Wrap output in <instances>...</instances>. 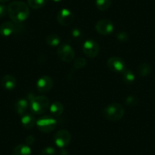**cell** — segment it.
<instances>
[{
  "mask_svg": "<svg viewBox=\"0 0 155 155\" xmlns=\"http://www.w3.org/2000/svg\"><path fill=\"white\" fill-rule=\"evenodd\" d=\"M86 63H87V62H86L85 59L82 57H79L74 59L73 65H74V67L76 69H80V68H82L83 67L85 66Z\"/></svg>",
  "mask_w": 155,
  "mask_h": 155,
  "instance_id": "obj_24",
  "label": "cell"
},
{
  "mask_svg": "<svg viewBox=\"0 0 155 155\" xmlns=\"http://www.w3.org/2000/svg\"><path fill=\"white\" fill-rule=\"evenodd\" d=\"M138 98L137 97L134 96V95H130V96H128L126 99V104L128 107H135L137 104H138Z\"/></svg>",
  "mask_w": 155,
  "mask_h": 155,
  "instance_id": "obj_23",
  "label": "cell"
},
{
  "mask_svg": "<svg viewBox=\"0 0 155 155\" xmlns=\"http://www.w3.org/2000/svg\"><path fill=\"white\" fill-rule=\"evenodd\" d=\"M8 13V9H7V7L5 5L1 4L0 5V18L5 17L6 15V14Z\"/></svg>",
  "mask_w": 155,
  "mask_h": 155,
  "instance_id": "obj_28",
  "label": "cell"
},
{
  "mask_svg": "<svg viewBox=\"0 0 155 155\" xmlns=\"http://www.w3.org/2000/svg\"><path fill=\"white\" fill-rule=\"evenodd\" d=\"M64 111V107L62 103L59 101H55L50 105V112L53 116H59L62 114Z\"/></svg>",
  "mask_w": 155,
  "mask_h": 155,
  "instance_id": "obj_17",
  "label": "cell"
},
{
  "mask_svg": "<svg viewBox=\"0 0 155 155\" xmlns=\"http://www.w3.org/2000/svg\"><path fill=\"white\" fill-rule=\"evenodd\" d=\"M56 152L54 147H47L41 151V155H56Z\"/></svg>",
  "mask_w": 155,
  "mask_h": 155,
  "instance_id": "obj_26",
  "label": "cell"
},
{
  "mask_svg": "<svg viewBox=\"0 0 155 155\" xmlns=\"http://www.w3.org/2000/svg\"><path fill=\"white\" fill-rule=\"evenodd\" d=\"M56 125H57L56 120L50 116H44L36 122L37 129L44 133L51 132L52 131L54 130Z\"/></svg>",
  "mask_w": 155,
  "mask_h": 155,
  "instance_id": "obj_4",
  "label": "cell"
},
{
  "mask_svg": "<svg viewBox=\"0 0 155 155\" xmlns=\"http://www.w3.org/2000/svg\"><path fill=\"white\" fill-rule=\"evenodd\" d=\"M56 19L62 26H70L74 22V15L72 12L68 8H62L58 12Z\"/></svg>",
  "mask_w": 155,
  "mask_h": 155,
  "instance_id": "obj_7",
  "label": "cell"
},
{
  "mask_svg": "<svg viewBox=\"0 0 155 155\" xmlns=\"http://www.w3.org/2000/svg\"><path fill=\"white\" fill-rule=\"evenodd\" d=\"M150 72H151V66L150 64L144 62L138 66V73L141 77H146L149 75Z\"/></svg>",
  "mask_w": 155,
  "mask_h": 155,
  "instance_id": "obj_18",
  "label": "cell"
},
{
  "mask_svg": "<svg viewBox=\"0 0 155 155\" xmlns=\"http://www.w3.org/2000/svg\"><path fill=\"white\" fill-rule=\"evenodd\" d=\"M21 124L24 128L27 129H31L34 127L37 121L35 120L34 115L31 113H26L23 116H21Z\"/></svg>",
  "mask_w": 155,
  "mask_h": 155,
  "instance_id": "obj_13",
  "label": "cell"
},
{
  "mask_svg": "<svg viewBox=\"0 0 155 155\" xmlns=\"http://www.w3.org/2000/svg\"><path fill=\"white\" fill-rule=\"evenodd\" d=\"M28 107H30L29 103L25 99L18 100L15 104V110L20 116H23L24 114L26 113L27 110H28Z\"/></svg>",
  "mask_w": 155,
  "mask_h": 155,
  "instance_id": "obj_15",
  "label": "cell"
},
{
  "mask_svg": "<svg viewBox=\"0 0 155 155\" xmlns=\"http://www.w3.org/2000/svg\"><path fill=\"white\" fill-rule=\"evenodd\" d=\"M53 87V80L50 76H43L37 82V89L41 93H47Z\"/></svg>",
  "mask_w": 155,
  "mask_h": 155,
  "instance_id": "obj_11",
  "label": "cell"
},
{
  "mask_svg": "<svg viewBox=\"0 0 155 155\" xmlns=\"http://www.w3.org/2000/svg\"><path fill=\"white\" fill-rule=\"evenodd\" d=\"M57 54L59 59L65 62H71L74 59V51L68 44H63L59 47Z\"/></svg>",
  "mask_w": 155,
  "mask_h": 155,
  "instance_id": "obj_5",
  "label": "cell"
},
{
  "mask_svg": "<svg viewBox=\"0 0 155 155\" xmlns=\"http://www.w3.org/2000/svg\"><path fill=\"white\" fill-rule=\"evenodd\" d=\"M71 33V36L76 40H80L82 37V31L79 28H74Z\"/></svg>",
  "mask_w": 155,
  "mask_h": 155,
  "instance_id": "obj_27",
  "label": "cell"
},
{
  "mask_svg": "<svg viewBox=\"0 0 155 155\" xmlns=\"http://www.w3.org/2000/svg\"><path fill=\"white\" fill-rule=\"evenodd\" d=\"M35 141V138L33 135H29L26 138V140H25V142H26V144H28V146L33 144Z\"/></svg>",
  "mask_w": 155,
  "mask_h": 155,
  "instance_id": "obj_29",
  "label": "cell"
},
{
  "mask_svg": "<svg viewBox=\"0 0 155 155\" xmlns=\"http://www.w3.org/2000/svg\"><path fill=\"white\" fill-rule=\"evenodd\" d=\"M9 0H0V3L1 4H4V3H6L8 2Z\"/></svg>",
  "mask_w": 155,
  "mask_h": 155,
  "instance_id": "obj_31",
  "label": "cell"
},
{
  "mask_svg": "<svg viewBox=\"0 0 155 155\" xmlns=\"http://www.w3.org/2000/svg\"><path fill=\"white\" fill-rule=\"evenodd\" d=\"M52 1L54 2H60L61 1H62V0H52Z\"/></svg>",
  "mask_w": 155,
  "mask_h": 155,
  "instance_id": "obj_32",
  "label": "cell"
},
{
  "mask_svg": "<svg viewBox=\"0 0 155 155\" xmlns=\"http://www.w3.org/2000/svg\"><path fill=\"white\" fill-rule=\"evenodd\" d=\"M125 114V109L122 104L113 103L109 104L103 110V116L107 120L113 122L119 121Z\"/></svg>",
  "mask_w": 155,
  "mask_h": 155,
  "instance_id": "obj_3",
  "label": "cell"
},
{
  "mask_svg": "<svg viewBox=\"0 0 155 155\" xmlns=\"http://www.w3.org/2000/svg\"><path fill=\"white\" fill-rule=\"evenodd\" d=\"M59 155H68V151H67L66 150L62 148V149H61L60 151H59Z\"/></svg>",
  "mask_w": 155,
  "mask_h": 155,
  "instance_id": "obj_30",
  "label": "cell"
},
{
  "mask_svg": "<svg viewBox=\"0 0 155 155\" xmlns=\"http://www.w3.org/2000/svg\"><path fill=\"white\" fill-rule=\"evenodd\" d=\"M31 149L28 144H18L12 150V155H31Z\"/></svg>",
  "mask_w": 155,
  "mask_h": 155,
  "instance_id": "obj_16",
  "label": "cell"
},
{
  "mask_svg": "<svg viewBox=\"0 0 155 155\" xmlns=\"http://www.w3.org/2000/svg\"><path fill=\"white\" fill-rule=\"evenodd\" d=\"M48 0H28V6L33 9L41 8L47 4Z\"/></svg>",
  "mask_w": 155,
  "mask_h": 155,
  "instance_id": "obj_21",
  "label": "cell"
},
{
  "mask_svg": "<svg viewBox=\"0 0 155 155\" xmlns=\"http://www.w3.org/2000/svg\"><path fill=\"white\" fill-rule=\"evenodd\" d=\"M61 39L57 34H50L47 37V44L50 47H58L60 44Z\"/></svg>",
  "mask_w": 155,
  "mask_h": 155,
  "instance_id": "obj_20",
  "label": "cell"
},
{
  "mask_svg": "<svg viewBox=\"0 0 155 155\" xmlns=\"http://www.w3.org/2000/svg\"><path fill=\"white\" fill-rule=\"evenodd\" d=\"M71 136L70 132L66 129H61L58 131L53 137L55 144L60 148H64L70 143Z\"/></svg>",
  "mask_w": 155,
  "mask_h": 155,
  "instance_id": "obj_6",
  "label": "cell"
},
{
  "mask_svg": "<svg viewBox=\"0 0 155 155\" xmlns=\"http://www.w3.org/2000/svg\"><path fill=\"white\" fill-rule=\"evenodd\" d=\"M107 66L111 70L116 73H123L126 69V65L125 61L118 56H113L107 60Z\"/></svg>",
  "mask_w": 155,
  "mask_h": 155,
  "instance_id": "obj_8",
  "label": "cell"
},
{
  "mask_svg": "<svg viewBox=\"0 0 155 155\" xmlns=\"http://www.w3.org/2000/svg\"><path fill=\"white\" fill-rule=\"evenodd\" d=\"M123 80L127 84H133L135 80V74L130 70L126 69L123 72Z\"/></svg>",
  "mask_w": 155,
  "mask_h": 155,
  "instance_id": "obj_19",
  "label": "cell"
},
{
  "mask_svg": "<svg viewBox=\"0 0 155 155\" xmlns=\"http://www.w3.org/2000/svg\"><path fill=\"white\" fill-rule=\"evenodd\" d=\"M15 31V25L11 21H6L0 25V34L3 37H9Z\"/></svg>",
  "mask_w": 155,
  "mask_h": 155,
  "instance_id": "obj_14",
  "label": "cell"
},
{
  "mask_svg": "<svg viewBox=\"0 0 155 155\" xmlns=\"http://www.w3.org/2000/svg\"><path fill=\"white\" fill-rule=\"evenodd\" d=\"M50 101L46 96H34L32 94H29V106L31 112L34 114H44L50 109Z\"/></svg>",
  "mask_w": 155,
  "mask_h": 155,
  "instance_id": "obj_2",
  "label": "cell"
},
{
  "mask_svg": "<svg viewBox=\"0 0 155 155\" xmlns=\"http://www.w3.org/2000/svg\"><path fill=\"white\" fill-rule=\"evenodd\" d=\"M129 34L124 31H121L119 32L118 34H116V39L118 40L120 42H127L129 41Z\"/></svg>",
  "mask_w": 155,
  "mask_h": 155,
  "instance_id": "obj_25",
  "label": "cell"
},
{
  "mask_svg": "<svg viewBox=\"0 0 155 155\" xmlns=\"http://www.w3.org/2000/svg\"><path fill=\"white\" fill-rule=\"evenodd\" d=\"M8 14L14 23L21 24L25 21L30 15L29 6L21 1L12 2L7 7Z\"/></svg>",
  "mask_w": 155,
  "mask_h": 155,
  "instance_id": "obj_1",
  "label": "cell"
},
{
  "mask_svg": "<svg viewBox=\"0 0 155 155\" xmlns=\"http://www.w3.org/2000/svg\"><path fill=\"white\" fill-rule=\"evenodd\" d=\"M96 6L100 11H106L110 7L112 4V0H96Z\"/></svg>",
  "mask_w": 155,
  "mask_h": 155,
  "instance_id": "obj_22",
  "label": "cell"
},
{
  "mask_svg": "<svg viewBox=\"0 0 155 155\" xmlns=\"http://www.w3.org/2000/svg\"><path fill=\"white\" fill-rule=\"evenodd\" d=\"M1 84L5 90L12 91L13 89L15 88L16 85H17V81L14 76L6 74L2 77V80H1Z\"/></svg>",
  "mask_w": 155,
  "mask_h": 155,
  "instance_id": "obj_12",
  "label": "cell"
},
{
  "mask_svg": "<svg viewBox=\"0 0 155 155\" xmlns=\"http://www.w3.org/2000/svg\"><path fill=\"white\" fill-rule=\"evenodd\" d=\"M95 29L98 34L101 35H110L114 30V25L113 22L108 19H103L99 21L95 25Z\"/></svg>",
  "mask_w": 155,
  "mask_h": 155,
  "instance_id": "obj_10",
  "label": "cell"
},
{
  "mask_svg": "<svg viewBox=\"0 0 155 155\" xmlns=\"http://www.w3.org/2000/svg\"><path fill=\"white\" fill-rule=\"evenodd\" d=\"M83 52L89 58H94L99 54L100 46L94 40H87L83 44Z\"/></svg>",
  "mask_w": 155,
  "mask_h": 155,
  "instance_id": "obj_9",
  "label": "cell"
}]
</instances>
